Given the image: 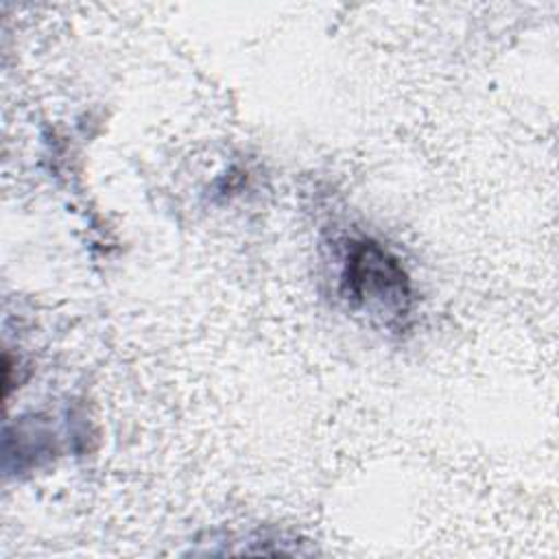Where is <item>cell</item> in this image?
Returning a JSON list of instances; mask_svg holds the SVG:
<instances>
[{
    "label": "cell",
    "mask_w": 559,
    "mask_h": 559,
    "mask_svg": "<svg viewBox=\"0 0 559 559\" xmlns=\"http://www.w3.org/2000/svg\"><path fill=\"white\" fill-rule=\"evenodd\" d=\"M341 293L354 306L380 317H406L413 304L411 280L402 262L371 238L345 245Z\"/></svg>",
    "instance_id": "cell-1"
}]
</instances>
